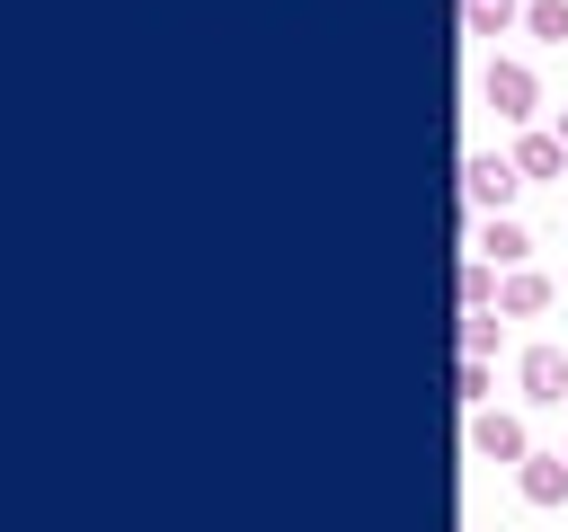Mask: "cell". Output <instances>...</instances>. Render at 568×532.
I'll list each match as a JSON object with an SVG mask.
<instances>
[{"mask_svg": "<svg viewBox=\"0 0 568 532\" xmlns=\"http://www.w3.org/2000/svg\"><path fill=\"white\" fill-rule=\"evenodd\" d=\"M462 195H470V213H506L515 195H524V168H515V151H470L462 160Z\"/></svg>", "mask_w": 568, "mask_h": 532, "instance_id": "obj_1", "label": "cell"}, {"mask_svg": "<svg viewBox=\"0 0 568 532\" xmlns=\"http://www.w3.org/2000/svg\"><path fill=\"white\" fill-rule=\"evenodd\" d=\"M479 98H488L506 124H532V115H541V80H532V62H506V53L479 71Z\"/></svg>", "mask_w": 568, "mask_h": 532, "instance_id": "obj_2", "label": "cell"}, {"mask_svg": "<svg viewBox=\"0 0 568 532\" xmlns=\"http://www.w3.org/2000/svg\"><path fill=\"white\" fill-rule=\"evenodd\" d=\"M470 452H479V461H532V434H524V417L479 408V417H470Z\"/></svg>", "mask_w": 568, "mask_h": 532, "instance_id": "obj_3", "label": "cell"}, {"mask_svg": "<svg viewBox=\"0 0 568 532\" xmlns=\"http://www.w3.org/2000/svg\"><path fill=\"white\" fill-rule=\"evenodd\" d=\"M515 381H524V399H532V408H559V399H568V355H559V346H524Z\"/></svg>", "mask_w": 568, "mask_h": 532, "instance_id": "obj_4", "label": "cell"}, {"mask_svg": "<svg viewBox=\"0 0 568 532\" xmlns=\"http://www.w3.org/2000/svg\"><path fill=\"white\" fill-rule=\"evenodd\" d=\"M515 488H524V505H568V452H532V461H515Z\"/></svg>", "mask_w": 568, "mask_h": 532, "instance_id": "obj_5", "label": "cell"}, {"mask_svg": "<svg viewBox=\"0 0 568 532\" xmlns=\"http://www.w3.org/2000/svg\"><path fill=\"white\" fill-rule=\"evenodd\" d=\"M479 257L515 275V266H532V231H524L515 213H497V222H479Z\"/></svg>", "mask_w": 568, "mask_h": 532, "instance_id": "obj_6", "label": "cell"}, {"mask_svg": "<svg viewBox=\"0 0 568 532\" xmlns=\"http://www.w3.org/2000/svg\"><path fill=\"white\" fill-rule=\"evenodd\" d=\"M515 168H524V186H550V177H568V142L559 133H524L515 142Z\"/></svg>", "mask_w": 568, "mask_h": 532, "instance_id": "obj_7", "label": "cell"}, {"mask_svg": "<svg viewBox=\"0 0 568 532\" xmlns=\"http://www.w3.org/2000/svg\"><path fill=\"white\" fill-rule=\"evenodd\" d=\"M497 310H506V319H532V310H550V275L515 266V275H506V293H497Z\"/></svg>", "mask_w": 568, "mask_h": 532, "instance_id": "obj_8", "label": "cell"}, {"mask_svg": "<svg viewBox=\"0 0 568 532\" xmlns=\"http://www.w3.org/2000/svg\"><path fill=\"white\" fill-rule=\"evenodd\" d=\"M497 293H506V275H497L488 257H470V266H462V310H497Z\"/></svg>", "mask_w": 568, "mask_h": 532, "instance_id": "obj_9", "label": "cell"}, {"mask_svg": "<svg viewBox=\"0 0 568 532\" xmlns=\"http://www.w3.org/2000/svg\"><path fill=\"white\" fill-rule=\"evenodd\" d=\"M497 337H506V310H462V355H497Z\"/></svg>", "mask_w": 568, "mask_h": 532, "instance_id": "obj_10", "label": "cell"}, {"mask_svg": "<svg viewBox=\"0 0 568 532\" xmlns=\"http://www.w3.org/2000/svg\"><path fill=\"white\" fill-rule=\"evenodd\" d=\"M462 18H470V35H506L524 18V0H462Z\"/></svg>", "mask_w": 568, "mask_h": 532, "instance_id": "obj_11", "label": "cell"}, {"mask_svg": "<svg viewBox=\"0 0 568 532\" xmlns=\"http://www.w3.org/2000/svg\"><path fill=\"white\" fill-rule=\"evenodd\" d=\"M524 27L541 44H568V0H524Z\"/></svg>", "mask_w": 568, "mask_h": 532, "instance_id": "obj_12", "label": "cell"}, {"mask_svg": "<svg viewBox=\"0 0 568 532\" xmlns=\"http://www.w3.org/2000/svg\"><path fill=\"white\" fill-rule=\"evenodd\" d=\"M453 390H462V399H488V364H479V355H462V372H453Z\"/></svg>", "mask_w": 568, "mask_h": 532, "instance_id": "obj_13", "label": "cell"}, {"mask_svg": "<svg viewBox=\"0 0 568 532\" xmlns=\"http://www.w3.org/2000/svg\"><path fill=\"white\" fill-rule=\"evenodd\" d=\"M550 133H559V142H568V106H559V124H550Z\"/></svg>", "mask_w": 568, "mask_h": 532, "instance_id": "obj_14", "label": "cell"}]
</instances>
